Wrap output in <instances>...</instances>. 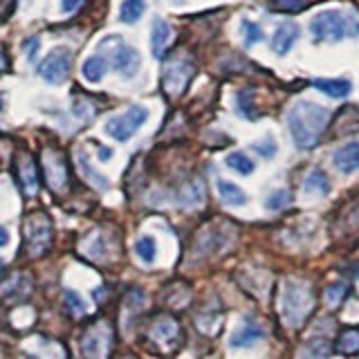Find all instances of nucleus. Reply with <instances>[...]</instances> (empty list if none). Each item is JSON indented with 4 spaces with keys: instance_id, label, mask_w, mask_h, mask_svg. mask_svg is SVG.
<instances>
[{
    "instance_id": "58836bf2",
    "label": "nucleus",
    "mask_w": 359,
    "mask_h": 359,
    "mask_svg": "<svg viewBox=\"0 0 359 359\" xmlns=\"http://www.w3.org/2000/svg\"><path fill=\"white\" fill-rule=\"evenodd\" d=\"M9 245V231L5 227H0V247Z\"/></svg>"
},
{
    "instance_id": "b1692460",
    "label": "nucleus",
    "mask_w": 359,
    "mask_h": 359,
    "mask_svg": "<svg viewBox=\"0 0 359 359\" xmlns=\"http://www.w3.org/2000/svg\"><path fill=\"white\" fill-rule=\"evenodd\" d=\"M241 34H243L247 48H252V45L261 43L265 39L261 25H258V22H254V20H250V18H243L241 20Z\"/></svg>"
},
{
    "instance_id": "4468645a",
    "label": "nucleus",
    "mask_w": 359,
    "mask_h": 359,
    "mask_svg": "<svg viewBox=\"0 0 359 359\" xmlns=\"http://www.w3.org/2000/svg\"><path fill=\"white\" fill-rule=\"evenodd\" d=\"M332 162L337 171L341 173H355L359 168V142H346L344 146L334 151Z\"/></svg>"
},
{
    "instance_id": "f257e3e1",
    "label": "nucleus",
    "mask_w": 359,
    "mask_h": 359,
    "mask_svg": "<svg viewBox=\"0 0 359 359\" xmlns=\"http://www.w3.org/2000/svg\"><path fill=\"white\" fill-rule=\"evenodd\" d=\"M330 112L312 101H297L287 110V130L299 149H312L328 128Z\"/></svg>"
},
{
    "instance_id": "9b49d317",
    "label": "nucleus",
    "mask_w": 359,
    "mask_h": 359,
    "mask_svg": "<svg viewBox=\"0 0 359 359\" xmlns=\"http://www.w3.org/2000/svg\"><path fill=\"white\" fill-rule=\"evenodd\" d=\"M14 171H16V180H18V184L22 189V194H25V196L39 194L41 177H39L36 160L32 157V153L20 151V153L14 155Z\"/></svg>"
},
{
    "instance_id": "412c9836",
    "label": "nucleus",
    "mask_w": 359,
    "mask_h": 359,
    "mask_svg": "<svg viewBox=\"0 0 359 359\" xmlns=\"http://www.w3.org/2000/svg\"><path fill=\"white\" fill-rule=\"evenodd\" d=\"M146 11V3L144 0H123L121 3V11H119V18L126 22V25H133L137 22Z\"/></svg>"
},
{
    "instance_id": "0eeeda50",
    "label": "nucleus",
    "mask_w": 359,
    "mask_h": 359,
    "mask_svg": "<svg viewBox=\"0 0 359 359\" xmlns=\"http://www.w3.org/2000/svg\"><path fill=\"white\" fill-rule=\"evenodd\" d=\"M41 168L52 194H63L70 184V168H67L65 155L56 149H45L41 155Z\"/></svg>"
},
{
    "instance_id": "aec40b11",
    "label": "nucleus",
    "mask_w": 359,
    "mask_h": 359,
    "mask_svg": "<svg viewBox=\"0 0 359 359\" xmlns=\"http://www.w3.org/2000/svg\"><path fill=\"white\" fill-rule=\"evenodd\" d=\"M106 70H108V61L104 59V56H99V54L90 56V59H86L83 65H81V72H83V76L88 79L90 83L101 81L104 74H106Z\"/></svg>"
},
{
    "instance_id": "dca6fc26",
    "label": "nucleus",
    "mask_w": 359,
    "mask_h": 359,
    "mask_svg": "<svg viewBox=\"0 0 359 359\" xmlns=\"http://www.w3.org/2000/svg\"><path fill=\"white\" fill-rule=\"evenodd\" d=\"M312 86L332 99H344L351 95V90H353V83L348 81V79H314Z\"/></svg>"
},
{
    "instance_id": "7c9ffc66",
    "label": "nucleus",
    "mask_w": 359,
    "mask_h": 359,
    "mask_svg": "<svg viewBox=\"0 0 359 359\" xmlns=\"http://www.w3.org/2000/svg\"><path fill=\"white\" fill-rule=\"evenodd\" d=\"M290 202V194L285 189H276V191H272L269 194V198L265 200V207L269 209V211H278V209H283L285 205Z\"/></svg>"
},
{
    "instance_id": "20e7f679",
    "label": "nucleus",
    "mask_w": 359,
    "mask_h": 359,
    "mask_svg": "<svg viewBox=\"0 0 359 359\" xmlns=\"http://www.w3.org/2000/svg\"><path fill=\"white\" fill-rule=\"evenodd\" d=\"M99 50L108 54V61L112 63V67H115L123 79H133L140 72V65H142L140 52L123 43L119 36L104 39L99 43Z\"/></svg>"
},
{
    "instance_id": "f03ea898",
    "label": "nucleus",
    "mask_w": 359,
    "mask_h": 359,
    "mask_svg": "<svg viewBox=\"0 0 359 359\" xmlns=\"http://www.w3.org/2000/svg\"><path fill=\"white\" fill-rule=\"evenodd\" d=\"M310 34L319 43H337L344 39L359 36V20L339 9L319 11L310 20Z\"/></svg>"
},
{
    "instance_id": "9d476101",
    "label": "nucleus",
    "mask_w": 359,
    "mask_h": 359,
    "mask_svg": "<svg viewBox=\"0 0 359 359\" xmlns=\"http://www.w3.org/2000/svg\"><path fill=\"white\" fill-rule=\"evenodd\" d=\"M70 67H72V52L67 48H56L45 56L43 63L39 65V74L48 83L56 86L65 81L67 74H70Z\"/></svg>"
},
{
    "instance_id": "c85d7f7f",
    "label": "nucleus",
    "mask_w": 359,
    "mask_h": 359,
    "mask_svg": "<svg viewBox=\"0 0 359 359\" xmlns=\"http://www.w3.org/2000/svg\"><path fill=\"white\" fill-rule=\"evenodd\" d=\"M252 151H256L258 155H263L265 160H272V157L276 155V151H278V146H276L272 135H265L261 142H254L252 144Z\"/></svg>"
},
{
    "instance_id": "f704fd0d",
    "label": "nucleus",
    "mask_w": 359,
    "mask_h": 359,
    "mask_svg": "<svg viewBox=\"0 0 359 359\" xmlns=\"http://www.w3.org/2000/svg\"><path fill=\"white\" fill-rule=\"evenodd\" d=\"M22 50H25L27 59L34 61V56H36V52H39V39L36 36H29L25 43H22Z\"/></svg>"
},
{
    "instance_id": "4be33fe9",
    "label": "nucleus",
    "mask_w": 359,
    "mask_h": 359,
    "mask_svg": "<svg viewBox=\"0 0 359 359\" xmlns=\"http://www.w3.org/2000/svg\"><path fill=\"white\" fill-rule=\"evenodd\" d=\"M337 351L341 355H357L359 353V330L357 328H348L339 334L337 339Z\"/></svg>"
},
{
    "instance_id": "473e14b6",
    "label": "nucleus",
    "mask_w": 359,
    "mask_h": 359,
    "mask_svg": "<svg viewBox=\"0 0 359 359\" xmlns=\"http://www.w3.org/2000/svg\"><path fill=\"white\" fill-rule=\"evenodd\" d=\"M344 294H346V285H341V283H334V285L325 287V301H328L330 306H339Z\"/></svg>"
},
{
    "instance_id": "6ab92c4d",
    "label": "nucleus",
    "mask_w": 359,
    "mask_h": 359,
    "mask_svg": "<svg viewBox=\"0 0 359 359\" xmlns=\"http://www.w3.org/2000/svg\"><path fill=\"white\" fill-rule=\"evenodd\" d=\"M218 196L222 198V202H227L231 207H243L247 205V194L233 182H227V180H218Z\"/></svg>"
},
{
    "instance_id": "39448f33",
    "label": "nucleus",
    "mask_w": 359,
    "mask_h": 359,
    "mask_svg": "<svg viewBox=\"0 0 359 359\" xmlns=\"http://www.w3.org/2000/svg\"><path fill=\"white\" fill-rule=\"evenodd\" d=\"M22 231H25V247L32 256H41L50 250L54 229H52V220L48 213H43V211L29 213Z\"/></svg>"
},
{
    "instance_id": "423d86ee",
    "label": "nucleus",
    "mask_w": 359,
    "mask_h": 359,
    "mask_svg": "<svg viewBox=\"0 0 359 359\" xmlns=\"http://www.w3.org/2000/svg\"><path fill=\"white\" fill-rule=\"evenodd\" d=\"M194 72H196V67L189 56L180 54V56H173L171 61H166L162 70V86L166 90V95H171V97L182 95Z\"/></svg>"
},
{
    "instance_id": "cd10ccee",
    "label": "nucleus",
    "mask_w": 359,
    "mask_h": 359,
    "mask_svg": "<svg viewBox=\"0 0 359 359\" xmlns=\"http://www.w3.org/2000/svg\"><path fill=\"white\" fill-rule=\"evenodd\" d=\"M72 110H74L76 119H81L83 123H88L90 119H93V117L97 115L95 104H93L90 99H86V97H76V99L72 101Z\"/></svg>"
},
{
    "instance_id": "2eb2a0df",
    "label": "nucleus",
    "mask_w": 359,
    "mask_h": 359,
    "mask_svg": "<svg viewBox=\"0 0 359 359\" xmlns=\"http://www.w3.org/2000/svg\"><path fill=\"white\" fill-rule=\"evenodd\" d=\"M171 39H173L171 25H168L164 18L157 16L153 20V29H151V52H153L155 59H162L166 48H168V43H171Z\"/></svg>"
},
{
    "instance_id": "bb28decb",
    "label": "nucleus",
    "mask_w": 359,
    "mask_h": 359,
    "mask_svg": "<svg viewBox=\"0 0 359 359\" xmlns=\"http://www.w3.org/2000/svg\"><path fill=\"white\" fill-rule=\"evenodd\" d=\"M135 252H137V256L144 263H153L157 256V245L153 236H142V238L135 243Z\"/></svg>"
},
{
    "instance_id": "c756f323",
    "label": "nucleus",
    "mask_w": 359,
    "mask_h": 359,
    "mask_svg": "<svg viewBox=\"0 0 359 359\" xmlns=\"http://www.w3.org/2000/svg\"><path fill=\"white\" fill-rule=\"evenodd\" d=\"M63 303H65V310L70 312V314H83L86 312V301L76 294V292L72 290H65V294H63Z\"/></svg>"
},
{
    "instance_id": "4c0bfd02",
    "label": "nucleus",
    "mask_w": 359,
    "mask_h": 359,
    "mask_svg": "<svg viewBox=\"0 0 359 359\" xmlns=\"http://www.w3.org/2000/svg\"><path fill=\"white\" fill-rule=\"evenodd\" d=\"M110 157H112V151L106 149V146H99V160H101V162H108Z\"/></svg>"
},
{
    "instance_id": "a19ab883",
    "label": "nucleus",
    "mask_w": 359,
    "mask_h": 359,
    "mask_svg": "<svg viewBox=\"0 0 359 359\" xmlns=\"http://www.w3.org/2000/svg\"><path fill=\"white\" fill-rule=\"evenodd\" d=\"M173 3H177V5H180V3H182V0H173Z\"/></svg>"
},
{
    "instance_id": "e433bc0d",
    "label": "nucleus",
    "mask_w": 359,
    "mask_h": 359,
    "mask_svg": "<svg viewBox=\"0 0 359 359\" xmlns=\"http://www.w3.org/2000/svg\"><path fill=\"white\" fill-rule=\"evenodd\" d=\"M79 5H81V0H61V7H63V11H67V14L74 11Z\"/></svg>"
},
{
    "instance_id": "a211bd4d",
    "label": "nucleus",
    "mask_w": 359,
    "mask_h": 359,
    "mask_svg": "<svg viewBox=\"0 0 359 359\" xmlns=\"http://www.w3.org/2000/svg\"><path fill=\"white\" fill-rule=\"evenodd\" d=\"M205 200V184H202V180H191V182H187L182 187V191H180V196H177V202L182 207L191 209V207H198L200 202Z\"/></svg>"
},
{
    "instance_id": "c9c22d12",
    "label": "nucleus",
    "mask_w": 359,
    "mask_h": 359,
    "mask_svg": "<svg viewBox=\"0 0 359 359\" xmlns=\"http://www.w3.org/2000/svg\"><path fill=\"white\" fill-rule=\"evenodd\" d=\"M16 9V0H0V20H7Z\"/></svg>"
},
{
    "instance_id": "f8f14e48",
    "label": "nucleus",
    "mask_w": 359,
    "mask_h": 359,
    "mask_svg": "<svg viewBox=\"0 0 359 359\" xmlns=\"http://www.w3.org/2000/svg\"><path fill=\"white\" fill-rule=\"evenodd\" d=\"M299 36H301V27L297 25V22H292V20L280 22L274 32V36H272V50L278 56H285L292 50V45L297 43Z\"/></svg>"
},
{
    "instance_id": "f3484780",
    "label": "nucleus",
    "mask_w": 359,
    "mask_h": 359,
    "mask_svg": "<svg viewBox=\"0 0 359 359\" xmlns=\"http://www.w3.org/2000/svg\"><path fill=\"white\" fill-rule=\"evenodd\" d=\"M303 191H306L308 196H317V198L328 196L330 194L328 175H325L323 171H319V168H314V171H310L306 175V180H303Z\"/></svg>"
},
{
    "instance_id": "ea45409f",
    "label": "nucleus",
    "mask_w": 359,
    "mask_h": 359,
    "mask_svg": "<svg viewBox=\"0 0 359 359\" xmlns=\"http://www.w3.org/2000/svg\"><path fill=\"white\" fill-rule=\"evenodd\" d=\"M5 67H7V54L0 50V70H5Z\"/></svg>"
},
{
    "instance_id": "2f4dec72",
    "label": "nucleus",
    "mask_w": 359,
    "mask_h": 359,
    "mask_svg": "<svg viewBox=\"0 0 359 359\" xmlns=\"http://www.w3.org/2000/svg\"><path fill=\"white\" fill-rule=\"evenodd\" d=\"M250 90H243V93L238 95V104H236V108H238L241 115L247 119V121H256V112L252 110V101H250Z\"/></svg>"
},
{
    "instance_id": "ddd939ff",
    "label": "nucleus",
    "mask_w": 359,
    "mask_h": 359,
    "mask_svg": "<svg viewBox=\"0 0 359 359\" xmlns=\"http://www.w3.org/2000/svg\"><path fill=\"white\" fill-rule=\"evenodd\" d=\"M263 328L258 325L252 317H245L243 323L236 328V332L231 334V346L233 348H250L254 346L258 339H263Z\"/></svg>"
},
{
    "instance_id": "6e6552de",
    "label": "nucleus",
    "mask_w": 359,
    "mask_h": 359,
    "mask_svg": "<svg viewBox=\"0 0 359 359\" xmlns=\"http://www.w3.org/2000/svg\"><path fill=\"white\" fill-rule=\"evenodd\" d=\"M146 119H149V110L144 106H130L126 112L108 119L106 133L110 137H115L117 142H128L133 135L144 126Z\"/></svg>"
},
{
    "instance_id": "79ce46f5",
    "label": "nucleus",
    "mask_w": 359,
    "mask_h": 359,
    "mask_svg": "<svg viewBox=\"0 0 359 359\" xmlns=\"http://www.w3.org/2000/svg\"><path fill=\"white\" fill-rule=\"evenodd\" d=\"M0 269H3V261H0Z\"/></svg>"
},
{
    "instance_id": "7ed1b4c3",
    "label": "nucleus",
    "mask_w": 359,
    "mask_h": 359,
    "mask_svg": "<svg viewBox=\"0 0 359 359\" xmlns=\"http://www.w3.org/2000/svg\"><path fill=\"white\" fill-rule=\"evenodd\" d=\"M312 310V287L306 280L292 278L285 283L283 294H280V312H283V319L287 325H299L306 321V317Z\"/></svg>"
},
{
    "instance_id": "393cba45",
    "label": "nucleus",
    "mask_w": 359,
    "mask_h": 359,
    "mask_svg": "<svg viewBox=\"0 0 359 359\" xmlns=\"http://www.w3.org/2000/svg\"><path fill=\"white\" fill-rule=\"evenodd\" d=\"M224 162H227V166L231 168V171L241 173V175H250L254 171V160L245 153H231V155H227V160Z\"/></svg>"
},
{
    "instance_id": "5701e85b",
    "label": "nucleus",
    "mask_w": 359,
    "mask_h": 359,
    "mask_svg": "<svg viewBox=\"0 0 359 359\" xmlns=\"http://www.w3.org/2000/svg\"><path fill=\"white\" fill-rule=\"evenodd\" d=\"M76 164H79V168L83 171V175H86L97 189H108V180H106L104 175H101L99 171H95L93 166H90V162H88V157H86L83 151H79V153H76Z\"/></svg>"
},
{
    "instance_id": "72a5a7b5",
    "label": "nucleus",
    "mask_w": 359,
    "mask_h": 359,
    "mask_svg": "<svg viewBox=\"0 0 359 359\" xmlns=\"http://www.w3.org/2000/svg\"><path fill=\"white\" fill-rule=\"evenodd\" d=\"M272 3L278 9H285V11H301L310 5V0H272Z\"/></svg>"
},
{
    "instance_id": "1a4fd4ad",
    "label": "nucleus",
    "mask_w": 359,
    "mask_h": 359,
    "mask_svg": "<svg viewBox=\"0 0 359 359\" xmlns=\"http://www.w3.org/2000/svg\"><path fill=\"white\" fill-rule=\"evenodd\" d=\"M112 346V330L106 321H99L83 332L81 337V353L88 359H106Z\"/></svg>"
},
{
    "instance_id": "a878e982",
    "label": "nucleus",
    "mask_w": 359,
    "mask_h": 359,
    "mask_svg": "<svg viewBox=\"0 0 359 359\" xmlns=\"http://www.w3.org/2000/svg\"><path fill=\"white\" fill-rule=\"evenodd\" d=\"M177 334V325L173 319H160L153 328H151V337L157 341H166V339H173Z\"/></svg>"
}]
</instances>
